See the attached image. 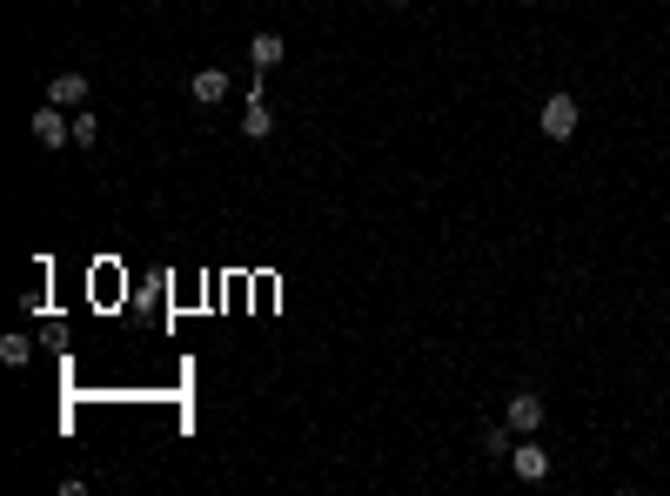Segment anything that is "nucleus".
I'll return each instance as SVG.
<instances>
[{
  "label": "nucleus",
  "mask_w": 670,
  "mask_h": 496,
  "mask_svg": "<svg viewBox=\"0 0 670 496\" xmlns=\"http://www.w3.org/2000/svg\"><path fill=\"white\" fill-rule=\"evenodd\" d=\"M0 356H7V362H14V369H21V362L34 356V342H27V336H7V342H0Z\"/></svg>",
  "instance_id": "nucleus-11"
},
{
  "label": "nucleus",
  "mask_w": 670,
  "mask_h": 496,
  "mask_svg": "<svg viewBox=\"0 0 670 496\" xmlns=\"http://www.w3.org/2000/svg\"><path fill=\"white\" fill-rule=\"evenodd\" d=\"M47 101H61V108H81V101H88V74H54V81H47Z\"/></svg>",
  "instance_id": "nucleus-6"
},
{
  "label": "nucleus",
  "mask_w": 670,
  "mask_h": 496,
  "mask_svg": "<svg viewBox=\"0 0 670 496\" xmlns=\"http://www.w3.org/2000/svg\"><path fill=\"white\" fill-rule=\"evenodd\" d=\"M94 135H101V121H94V108H81V114H74V141L94 148Z\"/></svg>",
  "instance_id": "nucleus-10"
},
{
  "label": "nucleus",
  "mask_w": 670,
  "mask_h": 496,
  "mask_svg": "<svg viewBox=\"0 0 670 496\" xmlns=\"http://www.w3.org/2000/svg\"><path fill=\"white\" fill-rule=\"evenodd\" d=\"M242 135H248V141H268V135H275V114L262 108V94H248V114H242Z\"/></svg>",
  "instance_id": "nucleus-8"
},
{
  "label": "nucleus",
  "mask_w": 670,
  "mask_h": 496,
  "mask_svg": "<svg viewBox=\"0 0 670 496\" xmlns=\"http://www.w3.org/2000/svg\"><path fill=\"white\" fill-rule=\"evenodd\" d=\"M34 135H41V148H61V141H74V114L61 101H41L34 108Z\"/></svg>",
  "instance_id": "nucleus-2"
},
{
  "label": "nucleus",
  "mask_w": 670,
  "mask_h": 496,
  "mask_svg": "<svg viewBox=\"0 0 670 496\" xmlns=\"http://www.w3.org/2000/svg\"><path fill=\"white\" fill-rule=\"evenodd\" d=\"M282 54H289L282 34H255V41H248V61H255V68H282Z\"/></svg>",
  "instance_id": "nucleus-7"
},
{
  "label": "nucleus",
  "mask_w": 670,
  "mask_h": 496,
  "mask_svg": "<svg viewBox=\"0 0 670 496\" xmlns=\"http://www.w3.org/2000/svg\"><path fill=\"white\" fill-rule=\"evenodd\" d=\"M188 94H195L201 108H215V101L228 94V74H222V68H201V74H188Z\"/></svg>",
  "instance_id": "nucleus-5"
},
{
  "label": "nucleus",
  "mask_w": 670,
  "mask_h": 496,
  "mask_svg": "<svg viewBox=\"0 0 670 496\" xmlns=\"http://www.w3.org/2000/svg\"><path fill=\"white\" fill-rule=\"evenodd\" d=\"M510 470L523 476V483H543V476H550V450H536V443H516V450H510Z\"/></svg>",
  "instance_id": "nucleus-4"
},
{
  "label": "nucleus",
  "mask_w": 670,
  "mask_h": 496,
  "mask_svg": "<svg viewBox=\"0 0 670 496\" xmlns=\"http://www.w3.org/2000/svg\"><path fill=\"white\" fill-rule=\"evenodd\" d=\"M577 121H583V114H577V94H550V101H543V114H536V128H543L550 141H570V135H577Z\"/></svg>",
  "instance_id": "nucleus-1"
},
{
  "label": "nucleus",
  "mask_w": 670,
  "mask_h": 496,
  "mask_svg": "<svg viewBox=\"0 0 670 496\" xmlns=\"http://www.w3.org/2000/svg\"><path fill=\"white\" fill-rule=\"evenodd\" d=\"M510 436H516L510 423H490V429H483V450H490V456H510V450H516Z\"/></svg>",
  "instance_id": "nucleus-9"
},
{
  "label": "nucleus",
  "mask_w": 670,
  "mask_h": 496,
  "mask_svg": "<svg viewBox=\"0 0 670 496\" xmlns=\"http://www.w3.org/2000/svg\"><path fill=\"white\" fill-rule=\"evenodd\" d=\"M503 423H510L516 436H530V429L543 423V396H530V389H523V396H510V409H503Z\"/></svg>",
  "instance_id": "nucleus-3"
},
{
  "label": "nucleus",
  "mask_w": 670,
  "mask_h": 496,
  "mask_svg": "<svg viewBox=\"0 0 670 496\" xmlns=\"http://www.w3.org/2000/svg\"><path fill=\"white\" fill-rule=\"evenodd\" d=\"M396 7H416V0H396Z\"/></svg>",
  "instance_id": "nucleus-12"
}]
</instances>
